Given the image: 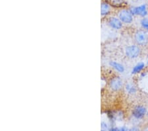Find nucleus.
Instances as JSON below:
<instances>
[{"mask_svg": "<svg viewBox=\"0 0 148 131\" xmlns=\"http://www.w3.org/2000/svg\"><path fill=\"white\" fill-rule=\"evenodd\" d=\"M135 43L140 47H145L148 45V32L145 30H138L134 35Z\"/></svg>", "mask_w": 148, "mask_h": 131, "instance_id": "1", "label": "nucleus"}, {"mask_svg": "<svg viewBox=\"0 0 148 131\" xmlns=\"http://www.w3.org/2000/svg\"><path fill=\"white\" fill-rule=\"evenodd\" d=\"M128 9L133 16H139L142 18L148 16V6L147 3H143L138 6H132Z\"/></svg>", "mask_w": 148, "mask_h": 131, "instance_id": "2", "label": "nucleus"}, {"mask_svg": "<svg viewBox=\"0 0 148 131\" xmlns=\"http://www.w3.org/2000/svg\"><path fill=\"white\" fill-rule=\"evenodd\" d=\"M141 48L138 44H131L126 47L125 53L128 58L134 60L138 58L141 54Z\"/></svg>", "mask_w": 148, "mask_h": 131, "instance_id": "3", "label": "nucleus"}, {"mask_svg": "<svg viewBox=\"0 0 148 131\" xmlns=\"http://www.w3.org/2000/svg\"><path fill=\"white\" fill-rule=\"evenodd\" d=\"M147 109L142 105H138L134 107L131 113V115L136 120L140 121L147 116Z\"/></svg>", "mask_w": 148, "mask_h": 131, "instance_id": "4", "label": "nucleus"}, {"mask_svg": "<svg viewBox=\"0 0 148 131\" xmlns=\"http://www.w3.org/2000/svg\"><path fill=\"white\" fill-rule=\"evenodd\" d=\"M118 17L123 24H131L134 21V16L131 14L129 9H121L118 13Z\"/></svg>", "mask_w": 148, "mask_h": 131, "instance_id": "5", "label": "nucleus"}, {"mask_svg": "<svg viewBox=\"0 0 148 131\" xmlns=\"http://www.w3.org/2000/svg\"><path fill=\"white\" fill-rule=\"evenodd\" d=\"M124 87V83L123 80L120 77L116 76L112 78L109 82V87L113 91H119L123 89Z\"/></svg>", "mask_w": 148, "mask_h": 131, "instance_id": "6", "label": "nucleus"}, {"mask_svg": "<svg viewBox=\"0 0 148 131\" xmlns=\"http://www.w3.org/2000/svg\"><path fill=\"white\" fill-rule=\"evenodd\" d=\"M108 25L114 30H121L123 27V23L116 17H112L108 20Z\"/></svg>", "mask_w": 148, "mask_h": 131, "instance_id": "7", "label": "nucleus"}, {"mask_svg": "<svg viewBox=\"0 0 148 131\" xmlns=\"http://www.w3.org/2000/svg\"><path fill=\"white\" fill-rule=\"evenodd\" d=\"M124 88L128 95H134L137 93V87L132 82L126 83Z\"/></svg>", "mask_w": 148, "mask_h": 131, "instance_id": "8", "label": "nucleus"}, {"mask_svg": "<svg viewBox=\"0 0 148 131\" xmlns=\"http://www.w3.org/2000/svg\"><path fill=\"white\" fill-rule=\"evenodd\" d=\"M145 68V64L142 62L137 63L136 65L132 68V70H131V73L132 75H136L138 73H140L142 72Z\"/></svg>", "mask_w": 148, "mask_h": 131, "instance_id": "9", "label": "nucleus"}, {"mask_svg": "<svg viewBox=\"0 0 148 131\" xmlns=\"http://www.w3.org/2000/svg\"><path fill=\"white\" fill-rule=\"evenodd\" d=\"M109 65L111 68H113L114 70L119 73H124L125 71V68L123 64L116 61H111L109 62Z\"/></svg>", "mask_w": 148, "mask_h": 131, "instance_id": "10", "label": "nucleus"}, {"mask_svg": "<svg viewBox=\"0 0 148 131\" xmlns=\"http://www.w3.org/2000/svg\"><path fill=\"white\" fill-rule=\"evenodd\" d=\"M111 11V8L108 3L107 2H102L101 5V15L103 17L107 16L110 14Z\"/></svg>", "mask_w": 148, "mask_h": 131, "instance_id": "11", "label": "nucleus"}, {"mask_svg": "<svg viewBox=\"0 0 148 131\" xmlns=\"http://www.w3.org/2000/svg\"><path fill=\"white\" fill-rule=\"evenodd\" d=\"M140 26L142 27V29L145 30V31L148 32V17H144L142 18V19L140 20Z\"/></svg>", "mask_w": 148, "mask_h": 131, "instance_id": "12", "label": "nucleus"}, {"mask_svg": "<svg viewBox=\"0 0 148 131\" xmlns=\"http://www.w3.org/2000/svg\"><path fill=\"white\" fill-rule=\"evenodd\" d=\"M111 127H109L108 125V124H107L106 122H102L101 124V128L102 130H109V128H110Z\"/></svg>", "mask_w": 148, "mask_h": 131, "instance_id": "13", "label": "nucleus"}, {"mask_svg": "<svg viewBox=\"0 0 148 131\" xmlns=\"http://www.w3.org/2000/svg\"><path fill=\"white\" fill-rule=\"evenodd\" d=\"M119 128V131H126V130H129V128L128 127H125V126H123V127H118Z\"/></svg>", "mask_w": 148, "mask_h": 131, "instance_id": "14", "label": "nucleus"}, {"mask_svg": "<svg viewBox=\"0 0 148 131\" xmlns=\"http://www.w3.org/2000/svg\"><path fill=\"white\" fill-rule=\"evenodd\" d=\"M129 130H134V131H136V130H139V128L136 126H134L132 128H129Z\"/></svg>", "mask_w": 148, "mask_h": 131, "instance_id": "15", "label": "nucleus"}, {"mask_svg": "<svg viewBox=\"0 0 148 131\" xmlns=\"http://www.w3.org/2000/svg\"><path fill=\"white\" fill-rule=\"evenodd\" d=\"M147 65L148 66V60H147Z\"/></svg>", "mask_w": 148, "mask_h": 131, "instance_id": "16", "label": "nucleus"}, {"mask_svg": "<svg viewBox=\"0 0 148 131\" xmlns=\"http://www.w3.org/2000/svg\"><path fill=\"white\" fill-rule=\"evenodd\" d=\"M147 116L148 117V111H147Z\"/></svg>", "mask_w": 148, "mask_h": 131, "instance_id": "17", "label": "nucleus"}, {"mask_svg": "<svg viewBox=\"0 0 148 131\" xmlns=\"http://www.w3.org/2000/svg\"><path fill=\"white\" fill-rule=\"evenodd\" d=\"M147 60H148V53H147Z\"/></svg>", "mask_w": 148, "mask_h": 131, "instance_id": "18", "label": "nucleus"}]
</instances>
